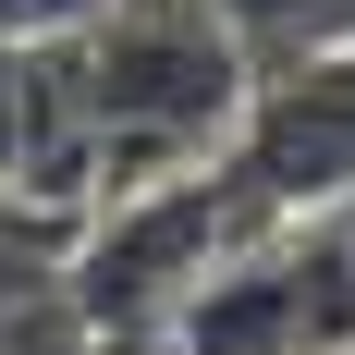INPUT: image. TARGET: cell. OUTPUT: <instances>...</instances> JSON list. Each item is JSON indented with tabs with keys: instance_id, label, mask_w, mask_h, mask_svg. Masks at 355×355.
<instances>
[{
	"instance_id": "6da1fadb",
	"label": "cell",
	"mask_w": 355,
	"mask_h": 355,
	"mask_svg": "<svg viewBox=\"0 0 355 355\" xmlns=\"http://www.w3.org/2000/svg\"><path fill=\"white\" fill-rule=\"evenodd\" d=\"M73 73H86V123H98V209L220 172L257 98V49L233 37L220 0H110L73 37Z\"/></svg>"
},
{
	"instance_id": "7a4b0ae2",
	"label": "cell",
	"mask_w": 355,
	"mask_h": 355,
	"mask_svg": "<svg viewBox=\"0 0 355 355\" xmlns=\"http://www.w3.org/2000/svg\"><path fill=\"white\" fill-rule=\"evenodd\" d=\"M172 355H355V209L257 220L184 294Z\"/></svg>"
},
{
	"instance_id": "3957f363",
	"label": "cell",
	"mask_w": 355,
	"mask_h": 355,
	"mask_svg": "<svg viewBox=\"0 0 355 355\" xmlns=\"http://www.w3.org/2000/svg\"><path fill=\"white\" fill-rule=\"evenodd\" d=\"M233 184H245L270 220L355 209V49H306L294 73H270V86L245 98Z\"/></svg>"
},
{
	"instance_id": "277c9868",
	"label": "cell",
	"mask_w": 355,
	"mask_h": 355,
	"mask_svg": "<svg viewBox=\"0 0 355 355\" xmlns=\"http://www.w3.org/2000/svg\"><path fill=\"white\" fill-rule=\"evenodd\" d=\"M73 233H86V220H49V209H25V196L0 184V331H12V319H37V306H62Z\"/></svg>"
},
{
	"instance_id": "5b68a950",
	"label": "cell",
	"mask_w": 355,
	"mask_h": 355,
	"mask_svg": "<svg viewBox=\"0 0 355 355\" xmlns=\"http://www.w3.org/2000/svg\"><path fill=\"white\" fill-rule=\"evenodd\" d=\"M110 0H0V49H62V37H86Z\"/></svg>"
},
{
	"instance_id": "8992f818",
	"label": "cell",
	"mask_w": 355,
	"mask_h": 355,
	"mask_svg": "<svg viewBox=\"0 0 355 355\" xmlns=\"http://www.w3.org/2000/svg\"><path fill=\"white\" fill-rule=\"evenodd\" d=\"M0 184H12V49H0Z\"/></svg>"
}]
</instances>
